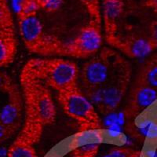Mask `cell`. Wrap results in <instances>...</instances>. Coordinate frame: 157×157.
Instances as JSON below:
<instances>
[{"label": "cell", "mask_w": 157, "mask_h": 157, "mask_svg": "<svg viewBox=\"0 0 157 157\" xmlns=\"http://www.w3.org/2000/svg\"><path fill=\"white\" fill-rule=\"evenodd\" d=\"M57 98L64 113L77 122L79 132L94 131L102 128L101 120L96 108L82 93L79 86L59 92Z\"/></svg>", "instance_id": "5"}, {"label": "cell", "mask_w": 157, "mask_h": 157, "mask_svg": "<svg viewBox=\"0 0 157 157\" xmlns=\"http://www.w3.org/2000/svg\"><path fill=\"white\" fill-rule=\"evenodd\" d=\"M42 9L47 11H54L61 6L63 0H39Z\"/></svg>", "instance_id": "21"}, {"label": "cell", "mask_w": 157, "mask_h": 157, "mask_svg": "<svg viewBox=\"0 0 157 157\" xmlns=\"http://www.w3.org/2000/svg\"><path fill=\"white\" fill-rule=\"evenodd\" d=\"M8 101L0 111V121L16 133L22 123L24 98L19 87H16L7 94Z\"/></svg>", "instance_id": "10"}, {"label": "cell", "mask_w": 157, "mask_h": 157, "mask_svg": "<svg viewBox=\"0 0 157 157\" xmlns=\"http://www.w3.org/2000/svg\"><path fill=\"white\" fill-rule=\"evenodd\" d=\"M106 43L122 52L130 58H140L148 55L155 50L148 38L138 36H121L116 35L110 39H105Z\"/></svg>", "instance_id": "9"}, {"label": "cell", "mask_w": 157, "mask_h": 157, "mask_svg": "<svg viewBox=\"0 0 157 157\" xmlns=\"http://www.w3.org/2000/svg\"><path fill=\"white\" fill-rule=\"evenodd\" d=\"M134 85L157 89V53L145 61L138 71Z\"/></svg>", "instance_id": "13"}, {"label": "cell", "mask_w": 157, "mask_h": 157, "mask_svg": "<svg viewBox=\"0 0 157 157\" xmlns=\"http://www.w3.org/2000/svg\"><path fill=\"white\" fill-rule=\"evenodd\" d=\"M123 59L117 52L103 47L98 55L84 63L78 73L82 92L100 88L111 76L115 68Z\"/></svg>", "instance_id": "6"}, {"label": "cell", "mask_w": 157, "mask_h": 157, "mask_svg": "<svg viewBox=\"0 0 157 157\" xmlns=\"http://www.w3.org/2000/svg\"><path fill=\"white\" fill-rule=\"evenodd\" d=\"M130 64L123 58L100 88L82 92L102 115L113 113L121 104L131 78Z\"/></svg>", "instance_id": "3"}, {"label": "cell", "mask_w": 157, "mask_h": 157, "mask_svg": "<svg viewBox=\"0 0 157 157\" xmlns=\"http://www.w3.org/2000/svg\"><path fill=\"white\" fill-rule=\"evenodd\" d=\"M17 42L15 31L0 32V68L7 66L13 61L17 54Z\"/></svg>", "instance_id": "12"}, {"label": "cell", "mask_w": 157, "mask_h": 157, "mask_svg": "<svg viewBox=\"0 0 157 157\" xmlns=\"http://www.w3.org/2000/svg\"><path fill=\"white\" fill-rule=\"evenodd\" d=\"M17 84L6 72L0 71V91L8 94L17 87Z\"/></svg>", "instance_id": "20"}, {"label": "cell", "mask_w": 157, "mask_h": 157, "mask_svg": "<svg viewBox=\"0 0 157 157\" xmlns=\"http://www.w3.org/2000/svg\"><path fill=\"white\" fill-rule=\"evenodd\" d=\"M87 8L90 21L98 25H101V16L99 7V0H81Z\"/></svg>", "instance_id": "18"}, {"label": "cell", "mask_w": 157, "mask_h": 157, "mask_svg": "<svg viewBox=\"0 0 157 157\" xmlns=\"http://www.w3.org/2000/svg\"><path fill=\"white\" fill-rule=\"evenodd\" d=\"M99 144L91 143L83 146L76 147L72 150L70 157H96L99 151Z\"/></svg>", "instance_id": "16"}, {"label": "cell", "mask_w": 157, "mask_h": 157, "mask_svg": "<svg viewBox=\"0 0 157 157\" xmlns=\"http://www.w3.org/2000/svg\"><path fill=\"white\" fill-rule=\"evenodd\" d=\"M41 7L39 0H23L21 8L17 13L20 16H36L38 11Z\"/></svg>", "instance_id": "17"}, {"label": "cell", "mask_w": 157, "mask_h": 157, "mask_svg": "<svg viewBox=\"0 0 157 157\" xmlns=\"http://www.w3.org/2000/svg\"><path fill=\"white\" fill-rule=\"evenodd\" d=\"M141 152L128 147H116L103 157H141Z\"/></svg>", "instance_id": "19"}, {"label": "cell", "mask_w": 157, "mask_h": 157, "mask_svg": "<svg viewBox=\"0 0 157 157\" xmlns=\"http://www.w3.org/2000/svg\"><path fill=\"white\" fill-rule=\"evenodd\" d=\"M122 12L123 2L121 0H104L103 17L105 39L117 35V20Z\"/></svg>", "instance_id": "11"}, {"label": "cell", "mask_w": 157, "mask_h": 157, "mask_svg": "<svg viewBox=\"0 0 157 157\" xmlns=\"http://www.w3.org/2000/svg\"><path fill=\"white\" fill-rule=\"evenodd\" d=\"M6 155L7 157H38L35 144L19 135L9 147Z\"/></svg>", "instance_id": "14"}, {"label": "cell", "mask_w": 157, "mask_h": 157, "mask_svg": "<svg viewBox=\"0 0 157 157\" xmlns=\"http://www.w3.org/2000/svg\"><path fill=\"white\" fill-rule=\"evenodd\" d=\"M15 31L10 10L5 0H0V32Z\"/></svg>", "instance_id": "15"}, {"label": "cell", "mask_w": 157, "mask_h": 157, "mask_svg": "<svg viewBox=\"0 0 157 157\" xmlns=\"http://www.w3.org/2000/svg\"><path fill=\"white\" fill-rule=\"evenodd\" d=\"M150 43L155 50L157 49V21L152 22L149 29V36H148Z\"/></svg>", "instance_id": "23"}, {"label": "cell", "mask_w": 157, "mask_h": 157, "mask_svg": "<svg viewBox=\"0 0 157 157\" xmlns=\"http://www.w3.org/2000/svg\"><path fill=\"white\" fill-rule=\"evenodd\" d=\"M15 133H13L10 129L8 128L6 125H4L2 122L0 121V145L2 143L7 141L9 138H10Z\"/></svg>", "instance_id": "22"}, {"label": "cell", "mask_w": 157, "mask_h": 157, "mask_svg": "<svg viewBox=\"0 0 157 157\" xmlns=\"http://www.w3.org/2000/svg\"><path fill=\"white\" fill-rule=\"evenodd\" d=\"M157 100V89L149 86L134 85L127 105L123 110V116L127 120L137 117Z\"/></svg>", "instance_id": "8"}, {"label": "cell", "mask_w": 157, "mask_h": 157, "mask_svg": "<svg viewBox=\"0 0 157 157\" xmlns=\"http://www.w3.org/2000/svg\"><path fill=\"white\" fill-rule=\"evenodd\" d=\"M22 69L57 93L78 86L79 70L77 64L71 61L57 57L32 58Z\"/></svg>", "instance_id": "2"}, {"label": "cell", "mask_w": 157, "mask_h": 157, "mask_svg": "<svg viewBox=\"0 0 157 157\" xmlns=\"http://www.w3.org/2000/svg\"><path fill=\"white\" fill-rule=\"evenodd\" d=\"M22 41L29 52L43 57H67V42L44 32L36 16L18 17Z\"/></svg>", "instance_id": "4"}, {"label": "cell", "mask_w": 157, "mask_h": 157, "mask_svg": "<svg viewBox=\"0 0 157 157\" xmlns=\"http://www.w3.org/2000/svg\"><path fill=\"white\" fill-rule=\"evenodd\" d=\"M20 83L25 105V121L18 135L37 144L46 126L56 119V108L48 86L21 69Z\"/></svg>", "instance_id": "1"}, {"label": "cell", "mask_w": 157, "mask_h": 157, "mask_svg": "<svg viewBox=\"0 0 157 157\" xmlns=\"http://www.w3.org/2000/svg\"><path fill=\"white\" fill-rule=\"evenodd\" d=\"M101 44V26L90 21L81 29L75 38L67 42V57L89 58L99 51Z\"/></svg>", "instance_id": "7"}, {"label": "cell", "mask_w": 157, "mask_h": 157, "mask_svg": "<svg viewBox=\"0 0 157 157\" xmlns=\"http://www.w3.org/2000/svg\"><path fill=\"white\" fill-rule=\"evenodd\" d=\"M146 5L147 6L152 8L157 12V0H148L146 2Z\"/></svg>", "instance_id": "24"}]
</instances>
